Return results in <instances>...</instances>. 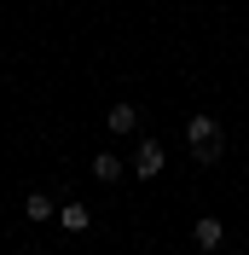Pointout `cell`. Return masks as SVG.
<instances>
[{
  "label": "cell",
  "mask_w": 249,
  "mask_h": 255,
  "mask_svg": "<svg viewBox=\"0 0 249 255\" xmlns=\"http://www.w3.org/2000/svg\"><path fill=\"white\" fill-rule=\"evenodd\" d=\"M186 145H191V157H197L203 168H215V162L226 157V133H220V122H215L209 111L186 116Z\"/></svg>",
  "instance_id": "6da1fadb"
},
{
  "label": "cell",
  "mask_w": 249,
  "mask_h": 255,
  "mask_svg": "<svg viewBox=\"0 0 249 255\" xmlns=\"http://www.w3.org/2000/svg\"><path fill=\"white\" fill-rule=\"evenodd\" d=\"M162 168H168L162 139H139V145H133V162H127V174H133V180H156Z\"/></svg>",
  "instance_id": "7a4b0ae2"
},
{
  "label": "cell",
  "mask_w": 249,
  "mask_h": 255,
  "mask_svg": "<svg viewBox=\"0 0 249 255\" xmlns=\"http://www.w3.org/2000/svg\"><path fill=\"white\" fill-rule=\"evenodd\" d=\"M191 244H197V250H220V244H226V221H220V215H203V221L191 226Z\"/></svg>",
  "instance_id": "3957f363"
},
{
  "label": "cell",
  "mask_w": 249,
  "mask_h": 255,
  "mask_svg": "<svg viewBox=\"0 0 249 255\" xmlns=\"http://www.w3.org/2000/svg\"><path fill=\"white\" fill-rule=\"evenodd\" d=\"M105 122H110V133H139V105H127V99H122V105H110V111H105Z\"/></svg>",
  "instance_id": "277c9868"
},
{
  "label": "cell",
  "mask_w": 249,
  "mask_h": 255,
  "mask_svg": "<svg viewBox=\"0 0 249 255\" xmlns=\"http://www.w3.org/2000/svg\"><path fill=\"white\" fill-rule=\"evenodd\" d=\"M122 174H127V162L116 157V151H99V157H93V180H99V186H116Z\"/></svg>",
  "instance_id": "5b68a950"
},
{
  "label": "cell",
  "mask_w": 249,
  "mask_h": 255,
  "mask_svg": "<svg viewBox=\"0 0 249 255\" xmlns=\"http://www.w3.org/2000/svg\"><path fill=\"white\" fill-rule=\"evenodd\" d=\"M58 221H64V232H87V226H93V209L64 197V203H58Z\"/></svg>",
  "instance_id": "8992f818"
},
{
  "label": "cell",
  "mask_w": 249,
  "mask_h": 255,
  "mask_svg": "<svg viewBox=\"0 0 249 255\" xmlns=\"http://www.w3.org/2000/svg\"><path fill=\"white\" fill-rule=\"evenodd\" d=\"M23 215H29V221H52V215H58V197H47V191H29V197H23Z\"/></svg>",
  "instance_id": "52a82bcc"
}]
</instances>
